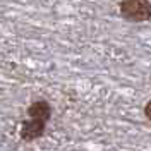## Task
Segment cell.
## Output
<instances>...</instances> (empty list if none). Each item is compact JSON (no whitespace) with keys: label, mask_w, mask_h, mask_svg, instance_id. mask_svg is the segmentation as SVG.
Segmentation results:
<instances>
[{"label":"cell","mask_w":151,"mask_h":151,"mask_svg":"<svg viewBox=\"0 0 151 151\" xmlns=\"http://www.w3.org/2000/svg\"><path fill=\"white\" fill-rule=\"evenodd\" d=\"M120 16L131 22H144L151 19V2L148 0H122Z\"/></svg>","instance_id":"cell-1"},{"label":"cell","mask_w":151,"mask_h":151,"mask_svg":"<svg viewBox=\"0 0 151 151\" xmlns=\"http://www.w3.org/2000/svg\"><path fill=\"white\" fill-rule=\"evenodd\" d=\"M47 122H41V120H36V119H28L26 122H22L21 125V139L22 141H35L38 137H41L45 134V125Z\"/></svg>","instance_id":"cell-2"},{"label":"cell","mask_w":151,"mask_h":151,"mask_svg":"<svg viewBox=\"0 0 151 151\" xmlns=\"http://www.w3.org/2000/svg\"><path fill=\"white\" fill-rule=\"evenodd\" d=\"M28 117L41 120V122H48L50 117H52V106L45 100H38V101H35L28 106Z\"/></svg>","instance_id":"cell-3"},{"label":"cell","mask_w":151,"mask_h":151,"mask_svg":"<svg viewBox=\"0 0 151 151\" xmlns=\"http://www.w3.org/2000/svg\"><path fill=\"white\" fill-rule=\"evenodd\" d=\"M144 115H146V117L151 120V100L146 103V106H144Z\"/></svg>","instance_id":"cell-4"}]
</instances>
